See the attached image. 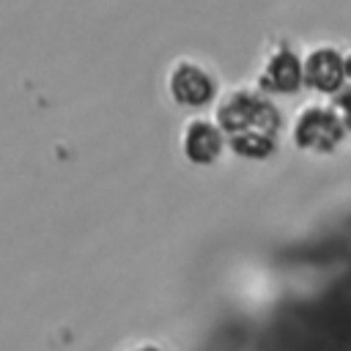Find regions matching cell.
<instances>
[{
    "label": "cell",
    "instance_id": "7",
    "mask_svg": "<svg viewBox=\"0 0 351 351\" xmlns=\"http://www.w3.org/2000/svg\"><path fill=\"white\" fill-rule=\"evenodd\" d=\"M335 107H337V110H335V115L340 118V123L351 129V88H343V90H340V96H337V104H335Z\"/></svg>",
    "mask_w": 351,
    "mask_h": 351
},
{
    "label": "cell",
    "instance_id": "9",
    "mask_svg": "<svg viewBox=\"0 0 351 351\" xmlns=\"http://www.w3.org/2000/svg\"><path fill=\"white\" fill-rule=\"evenodd\" d=\"M346 77L351 80V58H346Z\"/></svg>",
    "mask_w": 351,
    "mask_h": 351
},
{
    "label": "cell",
    "instance_id": "8",
    "mask_svg": "<svg viewBox=\"0 0 351 351\" xmlns=\"http://www.w3.org/2000/svg\"><path fill=\"white\" fill-rule=\"evenodd\" d=\"M126 351H159V346H151V343H143V346H134V348H126Z\"/></svg>",
    "mask_w": 351,
    "mask_h": 351
},
{
    "label": "cell",
    "instance_id": "1",
    "mask_svg": "<svg viewBox=\"0 0 351 351\" xmlns=\"http://www.w3.org/2000/svg\"><path fill=\"white\" fill-rule=\"evenodd\" d=\"M217 126L239 156L261 159L274 148L280 118L261 93L233 90L217 107Z\"/></svg>",
    "mask_w": 351,
    "mask_h": 351
},
{
    "label": "cell",
    "instance_id": "2",
    "mask_svg": "<svg viewBox=\"0 0 351 351\" xmlns=\"http://www.w3.org/2000/svg\"><path fill=\"white\" fill-rule=\"evenodd\" d=\"M167 90L184 107H203L214 99V77L195 60H176L167 71Z\"/></svg>",
    "mask_w": 351,
    "mask_h": 351
},
{
    "label": "cell",
    "instance_id": "5",
    "mask_svg": "<svg viewBox=\"0 0 351 351\" xmlns=\"http://www.w3.org/2000/svg\"><path fill=\"white\" fill-rule=\"evenodd\" d=\"M302 80H304V63H299V58L291 49H277L266 60L258 77L261 88L274 90V93H293L302 85Z\"/></svg>",
    "mask_w": 351,
    "mask_h": 351
},
{
    "label": "cell",
    "instance_id": "3",
    "mask_svg": "<svg viewBox=\"0 0 351 351\" xmlns=\"http://www.w3.org/2000/svg\"><path fill=\"white\" fill-rule=\"evenodd\" d=\"M340 137H343L340 118L324 107H310L296 118L293 140L307 151H329L340 143Z\"/></svg>",
    "mask_w": 351,
    "mask_h": 351
},
{
    "label": "cell",
    "instance_id": "6",
    "mask_svg": "<svg viewBox=\"0 0 351 351\" xmlns=\"http://www.w3.org/2000/svg\"><path fill=\"white\" fill-rule=\"evenodd\" d=\"M346 80V58H340L332 49H318L304 63V82L321 93L340 90Z\"/></svg>",
    "mask_w": 351,
    "mask_h": 351
},
{
    "label": "cell",
    "instance_id": "4",
    "mask_svg": "<svg viewBox=\"0 0 351 351\" xmlns=\"http://www.w3.org/2000/svg\"><path fill=\"white\" fill-rule=\"evenodd\" d=\"M222 143L225 134L217 123L206 121V118H192L184 123L181 132V151L189 162L195 165H211L219 154H222Z\"/></svg>",
    "mask_w": 351,
    "mask_h": 351
}]
</instances>
